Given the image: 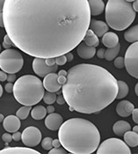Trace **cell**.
Instances as JSON below:
<instances>
[{"label": "cell", "instance_id": "6da1fadb", "mask_svg": "<svg viewBox=\"0 0 138 154\" xmlns=\"http://www.w3.org/2000/svg\"><path fill=\"white\" fill-rule=\"evenodd\" d=\"M1 13L15 47L35 58L70 52L92 21L88 0H5Z\"/></svg>", "mask_w": 138, "mask_h": 154}, {"label": "cell", "instance_id": "7a4b0ae2", "mask_svg": "<svg viewBox=\"0 0 138 154\" xmlns=\"http://www.w3.org/2000/svg\"><path fill=\"white\" fill-rule=\"evenodd\" d=\"M118 80L105 68L80 63L68 71L67 82L62 87L70 110L94 114L114 102L118 94Z\"/></svg>", "mask_w": 138, "mask_h": 154}, {"label": "cell", "instance_id": "3957f363", "mask_svg": "<svg viewBox=\"0 0 138 154\" xmlns=\"http://www.w3.org/2000/svg\"><path fill=\"white\" fill-rule=\"evenodd\" d=\"M58 138L63 147L70 153L91 154L100 146V134L90 121L71 118L60 127Z\"/></svg>", "mask_w": 138, "mask_h": 154}, {"label": "cell", "instance_id": "277c9868", "mask_svg": "<svg viewBox=\"0 0 138 154\" xmlns=\"http://www.w3.org/2000/svg\"><path fill=\"white\" fill-rule=\"evenodd\" d=\"M41 80L33 75H25L19 78L14 84L13 95L15 100L23 106L38 104L45 94Z\"/></svg>", "mask_w": 138, "mask_h": 154}, {"label": "cell", "instance_id": "5b68a950", "mask_svg": "<svg viewBox=\"0 0 138 154\" xmlns=\"http://www.w3.org/2000/svg\"><path fill=\"white\" fill-rule=\"evenodd\" d=\"M107 25L114 30L123 31L136 19V11L131 3L126 0H108L105 8Z\"/></svg>", "mask_w": 138, "mask_h": 154}, {"label": "cell", "instance_id": "8992f818", "mask_svg": "<svg viewBox=\"0 0 138 154\" xmlns=\"http://www.w3.org/2000/svg\"><path fill=\"white\" fill-rule=\"evenodd\" d=\"M24 60L22 55L16 49L8 48L0 54V68L8 74H15L22 69Z\"/></svg>", "mask_w": 138, "mask_h": 154}, {"label": "cell", "instance_id": "52a82bcc", "mask_svg": "<svg viewBox=\"0 0 138 154\" xmlns=\"http://www.w3.org/2000/svg\"><path fill=\"white\" fill-rule=\"evenodd\" d=\"M98 154H130L129 146L119 138H109L101 143L97 149Z\"/></svg>", "mask_w": 138, "mask_h": 154}, {"label": "cell", "instance_id": "ba28073f", "mask_svg": "<svg viewBox=\"0 0 138 154\" xmlns=\"http://www.w3.org/2000/svg\"><path fill=\"white\" fill-rule=\"evenodd\" d=\"M124 60L127 73L138 79V42H133L127 48Z\"/></svg>", "mask_w": 138, "mask_h": 154}, {"label": "cell", "instance_id": "9c48e42d", "mask_svg": "<svg viewBox=\"0 0 138 154\" xmlns=\"http://www.w3.org/2000/svg\"><path fill=\"white\" fill-rule=\"evenodd\" d=\"M22 142L28 147L37 146L41 142V132L34 126H30L26 128L22 132Z\"/></svg>", "mask_w": 138, "mask_h": 154}, {"label": "cell", "instance_id": "30bf717a", "mask_svg": "<svg viewBox=\"0 0 138 154\" xmlns=\"http://www.w3.org/2000/svg\"><path fill=\"white\" fill-rule=\"evenodd\" d=\"M33 70L36 75L41 78H45L48 74L56 72L58 70V65L55 64L53 66H48L46 63V58L35 57L33 61Z\"/></svg>", "mask_w": 138, "mask_h": 154}, {"label": "cell", "instance_id": "8fae6325", "mask_svg": "<svg viewBox=\"0 0 138 154\" xmlns=\"http://www.w3.org/2000/svg\"><path fill=\"white\" fill-rule=\"evenodd\" d=\"M43 85L47 91L52 93H57L63 87L62 85L58 82V74L56 72H52L47 75L43 80Z\"/></svg>", "mask_w": 138, "mask_h": 154}, {"label": "cell", "instance_id": "7c38bea8", "mask_svg": "<svg viewBox=\"0 0 138 154\" xmlns=\"http://www.w3.org/2000/svg\"><path fill=\"white\" fill-rule=\"evenodd\" d=\"M20 119L17 116H8L3 122V127L7 132L14 133L20 128Z\"/></svg>", "mask_w": 138, "mask_h": 154}, {"label": "cell", "instance_id": "4fadbf2b", "mask_svg": "<svg viewBox=\"0 0 138 154\" xmlns=\"http://www.w3.org/2000/svg\"><path fill=\"white\" fill-rule=\"evenodd\" d=\"M63 123V119L61 115L52 113L49 114L45 119V125L50 131H57Z\"/></svg>", "mask_w": 138, "mask_h": 154}, {"label": "cell", "instance_id": "5bb4252c", "mask_svg": "<svg viewBox=\"0 0 138 154\" xmlns=\"http://www.w3.org/2000/svg\"><path fill=\"white\" fill-rule=\"evenodd\" d=\"M77 53L83 59H91L96 54V47L88 46L84 42H83L78 46Z\"/></svg>", "mask_w": 138, "mask_h": 154}, {"label": "cell", "instance_id": "9a60e30c", "mask_svg": "<svg viewBox=\"0 0 138 154\" xmlns=\"http://www.w3.org/2000/svg\"><path fill=\"white\" fill-rule=\"evenodd\" d=\"M135 106L128 100H121L116 106V113L121 117H127L132 115Z\"/></svg>", "mask_w": 138, "mask_h": 154}, {"label": "cell", "instance_id": "2e32d148", "mask_svg": "<svg viewBox=\"0 0 138 154\" xmlns=\"http://www.w3.org/2000/svg\"><path fill=\"white\" fill-rule=\"evenodd\" d=\"M1 154H40L38 151L27 147H5L1 152Z\"/></svg>", "mask_w": 138, "mask_h": 154}, {"label": "cell", "instance_id": "e0dca14e", "mask_svg": "<svg viewBox=\"0 0 138 154\" xmlns=\"http://www.w3.org/2000/svg\"><path fill=\"white\" fill-rule=\"evenodd\" d=\"M108 25L102 20H92L90 24V29L98 35V37L103 36L108 32Z\"/></svg>", "mask_w": 138, "mask_h": 154}, {"label": "cell", "instance_id": "ac0fdd59", "mask_svg": "<svg viewBox=\"0 0 138 154\" xmlns=\"http://www.w3.org/2000/svg\"><path fill=\"white\" fill-rule=\"evenodd\" d=\"M102 43L106 48L115 47L119 43V37L114 32H107L102 36Z\"/></svg>", "mask_w": 138, "mask_h": 154}, {"label": "cell", "instance_id": "d6986e66", "mask_svg": "<svg viewBox=\"0 0 138 154\" xmlns=\"http://www.w3.org/2000/svg\"><path fill=\"white\" fill-rule=\"evenodd\" d=\"M91 14L93 16H98L104 12L106 6L102 0H88Z\"/></svg>", "mask_w": 138, "mask_h": 154}, {"label": "cell", "instance_id": "ffe728a7", "mask_svg": "<svg viewBox=\"0 0 138 154\" xmlns=\"http://www.w3.org/2000/svg\"><path fill=\"white\" fill-rule=\"evenodd\" d=\"M130 130L131 126L126 121H118L113 126V131L117 136H122L127 131H129Z\"/></svg>", "mask_w": 138, "mask_h": 154}, {"label": "cell", "instance_id": "44dd1931", "mask_svg": "<svg viewBox=\"0 0 138 154\" xmlns=\"http://www.w3.org/2000/svg\"><path fill=\"white\" fill-rule=\"evenodd\" d=\"M83 42H84L88 46H91V47H98L100 44L99 37L92 29H88L86 35L84 37Z\"/></svg>", "mask_w": 138, "mask_h": 154}, {"label": "cell", "instance_id": "7402d4cb", "mask_svg": "<svg viewBox=\"0 0 138 154\" xmlns=\"http://www.w3.org/2000/svg\"><path fill=\"white\" fill-rule=\"evenodd\" d=\"M124 141L130 147H136L138 145V134L135 131H127L123 135Z\"/></svg>", "mask_w": 138, "mask_h": 154}, {"label": "cell", "instance_id": "603a6c76", "mask_svg": "<svg viewBox=\"0 0 138 154\" xmlns=\"http://www.w3.org/2000/svg\"><path fill=\"white\" fill-rule=\"evenodd\" d=\"M124 38L128 42H138V25L128 28L124 34Z\"/></svg>", "mask_w": 138, "mask_h": 154}, {"label": "cell", "instance_id": "cb8c5ba5", "mask_svg": "<svg viewBox=\"0 0 138 154\" xmlns=\"http://www.w3.org/2000/svg\"><path fill=\"white\" fill-rule=\"evenodd\" d=\"M47 114H48L47 108H45L43 106H35L31 111L32 117L37 121L45 118Z\"/></svg>", "mask_w": 138, "mask_h": 154}, {"label": "cell", "instance_id": "d4e9b609", "mask_svg": "<svg viewBox=\"0 0 138 154\" xmlns=\"http://www.w3.org/2000/svg\"><path fill=\"white\" fill-rule=\"evenodd\" d=\"M121 49V45L120 43H118L115 47L113 48H107V49H106V53H105V58L107 61H112L114 60L118 56L119 52Z\"/></svg>", "mask_w": 138, "mask_h": 154}, {"label": "cell", "instance_id": "484cf974", "mask_svg": "<svg viewBox=\"0 0 138 154\" xmlns=\"http://www.w3.org/2000/svg\"><path fill=\"white\" fill-rule=\"evenodd\" d=\"M118 86H119V90H118V94L116 99L118 100H121L124 99L128 94V85H127L126 82L122 81V80H118Z\"/></svg>", "mask_w": 138, "mask_h": 154}, {"label": "cell", "instance_id": "4316f807", "mask_svg": "<svg viewBox=\"0 0 138 154\" xmlns=\"http://www.w3.org/2000/svg\"><path fill=\"white\" fill-rule=\"evenodd\" d=\"M31 111V106H24L21 107L16 113V116L20 119V120H25L29 116V113Z\"/></svg>", "mask_w": 138, "mask_h": 154}, {"label": "cell", "instance_id": "83f0119b", "mask_svg": "<svg viewBox=\"0 0 138 154\" xmlns=\"http://www.w3.org/2000/svg\"><path fill=\"white\" fill-rule=\"evenodd\" d=\"M57 94L52 92H45V94L43 96V101L48 105H52L54 102L57 101Z\"/></svg>", "mask_w": 138, "mask_h": 154}, {"label": "cell", "instance_id": "f1b7e54d", "mask_svg": "<svg viewBox=\"0 0 138 154\" xmlns=\"http://www.w3.org/2000/svg\"><path fill=\"white\" fill-rule=\"evenodd\" d=\"M41 146L44 150L46 151H50L53 147V140L51 137H45L41 141Z\"/></svg>", "mask_w": 138, "mask_h": 154}, {"label": "cell", "instance_id": "f546056e", "mask_svg": "<svg viewBox=\"0 0 138 154\" xmlns=\"http://www.w3.org/2000/svg\"><path fill=\"white\" fill-rule=\"evenodd\" d=\"M2 46L5 48V49H8V48H10L12 46H15V45L13 44V42H12V41L11 40V38L9 37V35H6L4 37V42L2 43Z\"/></svg>", "mask_w": 138, "mask_h": 154}, {"label": "cell", "instance_id": "4dcf8cb0", "mask_svg": "<svg viewBox=\"0 0 138 154\" xmlns=\"http://www.w3.org/2000/svg\"><path fill=\"white\" fill-rule=\"evenodd\" d=\"M114 63H115V67L118 68V69H123L125 67V60L121 57H116Z\"/></svg>", "mask_w": 138, "mask_h": 154}, {"label": "cell", "instance_id": "1f68e13d", "mask_svg": "<svg viewBox=\"0 0 138 154\" xmlns=\"http://www.w3.org/2000/svg\"><path fill=\"white\" fill-rule=\"evenodd\" d=\"M66 152L67 151L64 148H61V147H54L48 152L49 154H65Z\"/></svg>", "mask_w": 138, "mask_h": 154}, {"label": "cell", "instance_id": "d6a6232c", "mask_svg": "<svg viewBox=\"0 0 138 154\" xmlns=\"http://www.w3.org/2000/svg\"><path fill=\"white\" fill-rule=\"evenodd\" d=\"M67 62V57L65 55H63V56H60L56 57V63L57 65H64Z\"/></svg>", "mask_w": 138, "mask_h": 154}, {"label": "cell", "instance_id": "836d02e7", "mask_svg": "<svg viewBox=\"0 0 138 154\" xmlns=\"http://www.w3.org/2000/svg\"><path fill=\"white\" fill-rule=\"evenodd\" d=\"M9 133H10V132H9ZM9 133H5V134H3V136H2L3 141L5 143H11L12 139H13V138H12V136L11 134H9Z\"/></svg>", "mask_w": 138, "mask_h": 154}, {"label": "cell", "instance_id": "e575fe53", "mask_svg": "<svg viewBox=\"0 0 138 154\" xmlns=\"http://www.w3.org/2000/svg\"><path fill=\"white\" fill-rule=\"evenodd\" d=\"M12 138L14 141H20V139H22V133L19 132V131H16L14 132V134H12Z\"/></svg>", "mask_w": 138, "mask_h": 154}, {"label": "cell", "instance_id": "d590c367", "mask_svg": "<svg viewBox=\"0 0 138 154\" xmlns=\"http://www.w3.org/2000/svg\"><path fill=\"white\" fill-rule=\"evenodd\" d=\"M57 102L58 105H63L65 104L66 100H65V98L63 94H60L57 96Z\"/></svg>", "mask_w": 138, "mask_h": 154}, {"label": "cell", "instance_id": "8d00e7d4", "mask_svg": "<svg viewBox=\"0 0 138 154\" xmlns=\"http://www.w3.org/2000/svg\"><path fill=\"white\" fill-rule=\"evenodd\" d=\"M13 88H14V85L12 83H10V82H8V83L5 85V91L7 92V93H13Z\"/></svg>", "mask_w": 138, "mask_h": 154}, {"label": "cell", "instance_id": "74e56055", "mask_svg": "<svg viewBox=\"0 0 138 154\" xmlns=\"http://www.w3.org/2000/svg\"><path fill=\"white\" fill-rule=\"evenodd\" d=\"M7 78H8V75H7V73L5 71H0V81L1 82H4V81L7 80Z\"/></svg>", "mask_w": 138, "mask_h": 154}, {"label": "cell", "instance_id": "f35d334b", "mask_svg": "<svg viewBox=\"0 0 138 154\" xmlns=\"http://www.w3.org/2000/svg\"><path fill=\"white\" fill-rule=\"evenodd\" d=\"M46 63L48 66H53V65L57 64V63H56V58H54V57L46 58Z\"/></svg>", "mask_w": 138, "mask_h": 154}, {"label": "cell", "instance_id": "ab89813d", "mask_svg": "<svg viewBox=\"0 0 138 154\" xmlns=\"http://www.w3.org/2000/svg\"><path fill=\"white\" fill-rule=\"evenodd\" d=\"M58 82L60 85H63L67 82V77L66 76H58Z\"/></svg>", "mask_w": 138, "mask_h": 154}, {"label": "cell", "instance_id": "60d3db41", "mask_svg": "<svg viewBox=\"0 0 138 154\" xmlns=\"http://www.w3.org/2000/svg\"><path fill=\"white\" fill-rule=\"evenodd\" d=\"M105 53H106V49L100 48L97 52V56L99 58H105Z\"/></svg>", "mask_w": 138, "mask_h": 154}, {"label": "cell", "instance_id": "b9f144b4", "mask_svg": "<svg viewBox=\"0 0 138 154\" xmlns=\"http://www.w3.org/2000/svg\"><path fill=\"white\" fill-rule=\"evenodd\" d=\"M7 81L12 83L14 81H16V75L13 73V74H8V78H7Z\"/></svg>", "mask_w": 138, "mask_h": 154}, {"label": "cell", "instance_id": "7bdbcfd3", "mask_svg": "<svg viewBox=\"0 0 138 154\" xmlns=\"http://www.w3.org/2000/svg\"><path fill=\"white\" fill-rule=\"evenodd\" d=\"M61 145H62V143H61V141L59 140V138L53 140V147H60Z\"/></svg>", "mask_w": 138, "mask_h": 154}, {"label": "cell", "instance_id": "ee69618b", "mask_svg": "<svg viewBox=\"0 0 138 154\" xmlns=\"http://www.w3.org/2000/svg\"><path fill=\"white\" fill-rule=\"evenodd\" d=\"M65 56L67 57V62H71L73 60V58H74V56H73V54L71 52H68Z\"/></svg>", "mask_w": 138, "mask_h": 154}, {"label": "cell", "instance_id": "f6af8a7d", "mask_svg": "<svg viewBox=\"0 0 138 154\" xmlns=\"http://www.w3.org/2000/svg\"><path fill=\"white\" fill-rule=\"evenodd\" d=\"M47 112H48V114L54 113V112H55V107H53V106H48V107H47Z\"/></svg>", "mask_w": 138, "mask_h": 154}, {"label": "cell", "instance_id": "bcb514c9", "mask_svg": "<svg viewBox=\"0 0 138 154\" xmlns=\"http://www.w3.org/2000/svg\"><path fill=\"white\" fill-rule=\"evenodd\" d=\"M132 116H133V119L138 118V108H135L132 112Z\"/></svg>", "mask_w": 138, "mask_h": 154}, {"label": "cell", "instance_id": "7dc6e473", "mask_svg": "<svg viewBox=\"0 0 138 154\" xmlns=\"http://www.w3.org/2000/svg\"><path fill=\"white\" fill-rule=\"evenodd\" d=\"M58 76H68V72L65 71V70H61L59 71V73H58Z\"/></svg>", "mask_w": 138, "mask_h": 154}, {"label": "cell", "instance_id": "c3c4849f", "mask_svg": "<svg viewBox=\"0 0 138 154\" xmlns=\"http://www.w3.org/2000/svg\"><path fill=\"white\" fill-rule=\"evenodd\" d=\"M133 8H134V10L136 11V12H138V0H136V1L133 3Z\"/></svg>", "mask_w": 138, "mask_h": 154}, {"label": "cell", "instance_id": "681fc988", "mask_svg": "<svg viewBox=\"0 0 138 154\" xmlns=\"http://www.w3.org/2000/svg\"><path fill=\"white\" fill-rule=\"evenodd\" d=\"M5 0H0V12H3V8H4V5H5Z\"/></svg>", "mask_w": 138, "mask_h": 154}, {"label": "cell", "instance_id": "f907efd6", "mask_svg": "<svg viewBox=\"0 0 138 154\" xmlns=\"http://www.w3.org/2000/svg\"><path fill=\"white\" fill-rule=\"evenodd\" d=\"M135 93H136V94L138 97V83L136 85V86H135Z\"/></svg>", "mask_w": 138, "mask_h": 154}, {"label": "cell", "instance_id": "816d5d0a", "mask_svg": "<svg viewBox=\"0 0 138 154\" xmlns=\"http://www.w3.org/2000/svg\"><path fill=\"white\" fill-rule=\"evenodd\" d=\"M133 131H135V132H136L138 134V125H136L134 128H133Z\"/></svg>", "mask_w": 138, "mask_h": 154}, {"label": "cell", "instance_id": "f5cc1de1", "mask_svg": "<svg viewBox=\"0 0 138 154\" xmlns=\"http://www.w3.org/2000/svg\"><path fill=\"white\" fill-rule=\"evenodd\" d=\"M2 95H3V86L0 85V96H2Z\"/></svg>", "mask_w": 138, "mask_h": 154}, {"label": "cell", "instance_id": "db71d44e", "mask_svg": "<svg viewBox=\"0 0 138 154\" xmlns=\"http://www.w3.org/2000/svg\"><path fill=\"white\" fill-rule=\"evenodd\" d=\"M4 120H5V117H4V116H3V115H1V120H0V122H4Z\"/></svg>", "mask_w": 138, "mask_h": 154}, {"label": "cell", "instance_id": "11a10c76", "mask_svg": "<svg viewBox=\"0 0 138 154\" xmlns=\"http://www.w3.org/2000/svg\"><path fill=\"white\" fill-rule=\"evenodd\" d=\"M133 121L136 123V124H138V118H135V119H133Z\"/></svg>", "mask_w": 138, "mask_h": 154}, {"label": "cell", "instance_id": "9f6ffc18", "mask_svg": "<svg viewBox=\"0 0 138 154\" xmlns=\"http://www.w3.org/2000/svg\"><path fill=\"white\" fill-rule=\"evenodd\" d=\"M56 94H57V95H60L61 94H63V92H60V90H59V91H57V92Z\"/></svg>", "mask_w": 138, "mask_h": 154}, {"label": "cell", "instance_id": "6f0895ef", "mask_svg": "<svg viewBox=\"0 0 138 154\" xmlns=\"http://www.w3.org/2000/svg\"><path fill=\"white\" fill-rule=\"evenodd\" d=\"M127 2H129V3H131V2H135L136 0H126Z\"/></svg>", "mask_w": 138, "mask_h": 154}]
</instances>
